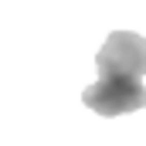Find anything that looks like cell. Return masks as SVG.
<instances>
[{
  "instance_id": "7a4b0ae2",
  "label": "cell",
  "mask_w": 146,
  "mask_h": 146,
  "mask_svg": "<svg viewBox=\"0 0 146 146\" xmlns=\"http://www.w3.org/2000/svg\"><path fill=\"white\" fill-rule=\"evenodd\" d=\"M99 75H146V37L133 31H112L95 54Z\"/></svg>"
},
{
  "instance_id": "6da1fadb",
  "label": "cell",
  "mask_w": 146,
  "mask_h": 146,
  "mask_svg": "<svg viewBox=\"0 0 146 146\" xmlns=\"http://www.w3.org/2000/svg\"><path fill=\"white\" fill-rule=\"evenodd\" d=\"M82 102L99 115H126L146 106V85L136 75H99V82L82 92Z\"/></svg>"
}]
</instances>
